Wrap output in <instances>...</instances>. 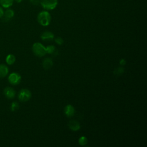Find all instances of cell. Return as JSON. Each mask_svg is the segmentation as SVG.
I'll list each match as a JSON object with an SVG mask.
<instances>
[{
  "label": "cell",
  "mask_w": 147,
  "mask_h": 147,
  "mask_svg": "<svg viewBox=\"0 0 147 147\" xmlns=\"http://www.w3.org/2000/svg\"><path fill=\"white\" fill-rule=\"evenodd\" d=\"M46 53L48 54H53L56 51V48L54 45H48L46 48Z\"/></svg>",
  "instance_id": "2e32d148"
},
{
  "label": "cell",
  "mask_w": 147,
  "mask_h": 147,
  "mask_svg": "<svg viewBox=\"0 0 147 147\" xmlns=\"http://www.w3.org/2000/svg\"><path fill=\"white\" fill-rule=\"evenodd\" d=\"M9 72V69L5 64H0V78H5Z\"/></svg>",
  "instance_id": "7c38bea8"
},
{
  "label": "cell",
  "mask_w": 147,
  "mask_h": 147,
  "mask_svg": "<svg viewBox=\"0 0 147 147\" xmlns=\"http://www.w3.org/2000/svg\"><path fill=\"white\" fill-rule=\"evenodd\" d=\"M32 97V93L27 88H23L21 90L18 95V98L20 101L25 102L28 101Z\"/></svg>",
  "instance_id": "3957f363"
},
{
  "label": "cell",
  "mask_w": 147,
  "mask_h": 147,
  "mask_svg": "<svg viewBox=\"0 0 147 147\" xmlns=\"http://www.w3.org/2000/svg\"><path fill=\"white\" fill-rule=\"evenodd\" d=\"M3 13H4V11L2 7V6H0V19L2 18L3 16Z\"/></svg>",
  "instance_id": "7402d4cb"
},
{
  "label": "cell",
  "mask_w": 147,
  "mask_h": 147,
  "mask_svg": "<svg viewBox=\"0 0 147 147\" xmlns=\"http://www.w3.org/2000/svg\"><path fill=\"white\" fill-rule=\"evenodd\" d=\"M14 16V11L11 9H7L3 13V16L2 18L4 19L5 21H9Z\"/></svg>",
  "instance_id": "30bf717a"
},
{
  "label": "cell",
  "mask_w": 147,
  "mask_h": 147,
  "mask_svg": "<svg viewBox=\"0 0 147 147\" xmlns=\"http://www.w3.org/2000/svg\"><path fill=\"white\" fill-rule=\"evenodd\" d=\"M16 61V57L13 54H9L6 57V62L9 65H12Z\"/></svg>",
  "instance_id": "5bb4252c"
},
{
  "label": "cell",
  "mask_w": 147,
  "mask_h": 147,
  "mask_svg": "<svg viewBox=\"0 0 147 147\" xmlns=\"http://www.w3.org/2000/svg\"><path fill=\"white\" fill-rule=\"evenodd\" d=\"M18 109H19V104L17 102H14L11 103L10 106V109L12 111H17Z\"/></svg>",
  "instance_id": "ac0fdd59"
},
{
  "label": "cell",
  "mask_w": 147,
  "mask_h": 147,
  "mask_svg": "<svg viewBox=\"0 0 147 147\" xmlns=\"http://www.w3.org/2000/svg\"><path fill=\"white\" fill-rule=\"evenodd\" d=\"M53 61L52 60V59L51 58L47 57L45 58L43 62H42V65L43 67L45 69H49L52 68V67L53 66Z\"/></svg>",
  "instance_id": "8fae6325"
},
{
  "label": "cell",
  "mask_w": 147,
  "mask_h": 147,
  "mask_svg": "<svg viewBox=\"0 0 147 147\" xmlns=\"http://www.w3.org/2000/svg\"><path fill=\"white\" fill-rule=\"evenodd\" d=\"M64 114L67 117H72L75 114V108L71 105H67L64 107Z\"/></svg>",
  "instance_id": "52a82bcc"
},
{
  "label": "cell",
  "mask_w": 147,
  "mask_h": 147,
  "mask_svg": "<svg viewBox=\"0 0 147 147\" xmlns=\"http://www.w3.org/2000/svg\"><path fill=\"white\" fill-rule=\"evenodd\" d=\"M68 126L69 129L72 131L79 130L80 128L79 122L76 120H71L68 122Z\"/></svg>",
  "instance_id": "ba28073f"
},
{
  "label": "cell",
  "mask_w": 147,
  "mask_h": 147,
  "mask_svg": "<svg viewBox=\"0 0 147 147\" xmlns=\"http://www.w3.org/2000/svg\"><path fill=\"white\" fill-rule=\"evenodd\" d=\"M31 4L33 5H38L40 3L41 0H29Z\"/></svg>",
  "instance_id": "ffe728a7"
},
{
  "label": "cell",
  "mask_w": 147,
  "mask_h": 147,
  "mask_svg": "<svg viewBox=\"0 0 147 147\" xmlns=\"http://www.w3.org/2000/svg\"><path fill=\"white\" fill-rule=\"evenodd\" d=\"M124 72V68L122 67H118L117 68H115L114 71V74L115 75H122Z\"/></svg>",
  "instance_id": "e0dca14e"
},
{
  "label": "cell",
  "mask_w": 147,
  "mask_h": 147,
  "mask_svg": "<svg viewBox=\"0 0 147 147\" xmlns=\"http://www.w3.org/2000/svg\"><path fill=\"white\" fill-rule=\"evenodd\" d=\"M78 142L81 146H85L88 143V140L85 136H81L78 140Z\"/></svg>",
  "instance_id": "9a60e30c"
},
{
  "label": "cell",
  "mask_w": 147,
  "mask_h": 147,
  "mask_svg": "<svg viewBox=\"0 0 147 147\" xmlns=\"http://www.w3.org/2000/svg\"><path fill=\"white\" fill-rule=\"evenodd\" d=\"M3 94L8 99H13L16 95L15 90L10 87H5L3 90Z\"/></svg>",
  "instance_id": "8992f818"
},
{
  "label": "cell",
  "mask_w": 147,
  "mask_h": 147,
  "mask_svg": "<svg viewBox=\"0 0 147 147\" xmlns=\"http://www.w3.org/2000/svg\"><path fill=\"white\" fill-rule=\"evenodd\" d=\"M8 81L12 85H17L21 81V76L18 73L12 72L8 76Z\"/></svg>",
  "instance_id": "5b68a950"
},
{
  "label": "cell",
  "mask_w": 147,
  "mask_h": 147,
  "mask_svg": "<svg viewBox=\"0 0 147 147\" xmlns=\"http://www.w3.org/2000/svg\"><path fill=\"white\" fill-rule=\"evenodd\" d=\"M32 51L35 56L38 57H42L47 53L45 47L40 42H35L33 44Z\"/></svg>",
  "instance_id": "7a4b0ae2"
},
{
  "label": "cell",
  "mask_w": 147,
  "mask_h": 147,
  "mask_svg": "<svg viewBox=\"0 0 147 147\" xmlns=\"http://www.w3.org/2000/svg\"><path fill=\"white\" fill-rule=\"evenodd\" d=\"M14 1H15L17 3H20L22 0H14Z\"/></svg>",
  "instance_id": "603a6c76"
},
{
  "label": "cell",
  "mask_w": 147,
  "mask_h": 147,
  "mask_svg": "<svg viewBox=\"0 0 147 147\" xmlns=\"http://www.w3.org/2000/svg\"><path fill=\"white\" fill-rule=\"evenodd\" d=\"M38 23L44 26L49 25L51 21V16L47 11H42L40 12L37 17Z\"/></svg>",
  "instance_id": "6da1fadb"
},
{
  "label": "cell",
  "mask_w": 147,
  "mask_h": 147,
  "mask_svg": "<svg viewBox=\"0 0 147 147\" xmlns=\"http://www.w3.org/2000/svg\"><path fill=\"white\" fill-rule=\"evenodd\" d=\"M41 38L44 41H51L54 38V34L50 31H45L41 35Z\"/></svg>",
  "instance_id": "9c48e42d"
},
{
  "label": "cell",
  "mask_w": 147,
  "mask_h": 147,
  "mask_svg": "<svg viewBox=\"0 0 147 147\" xmlns=\"http://www.w3.org/2000/svg\"><path fill=\"white\" fill-rule=\"evenodd\" d=\"M126 63V61L124 59H121L119 61V64L121 65H125Z\"/></svg>",
  "instance_id": "44dd1931"
},
{
  "label": "cell",
  "mask_w": 147,
  "mask_h": 147,
  "mask_svg": "<svg viewBox=\"0 0 147 147\" xmlns=\"http://www.w3.org/2000/svg\"><path fill=\"white\" fill-rule=\"evenodd\" d=\"M14 0H0V5L4 8H9L13 4Z\"/></svg>",
  "instance_id": "4fadbf2b"
},
{
  "label": "cell",
  "mask_w": 147,
  "mask_h": 147,
  "mask_svg": "<svg viewBox=\"0 0 147 147\" xmlns=\"http://www.w3.org/2000/svg\"><path fill=\"white\" fill-rule=\"evenodd\" d=\"M55 42L58 44V45H61L63 42H64V41L63 40V38L60 37H57L56 38H55Z\"/></svg>",
  "instance_id": "d6986e66"
},
{
  "label": "cell",
  "mask_w": 147,
  "mask_h": 147,
  "mask_svg": "<svg viewBox=\"0 0 147 147\" xmlns=\"http://www.w3.org/2000/svg\"><path fill=\"white\" fill-rule=\"evenodd\" d=\"M57 0H41L40 4L46 10H53L57 5Z\"/></svg>",
  "instance_id": "277c9868"
}]
</instances>
